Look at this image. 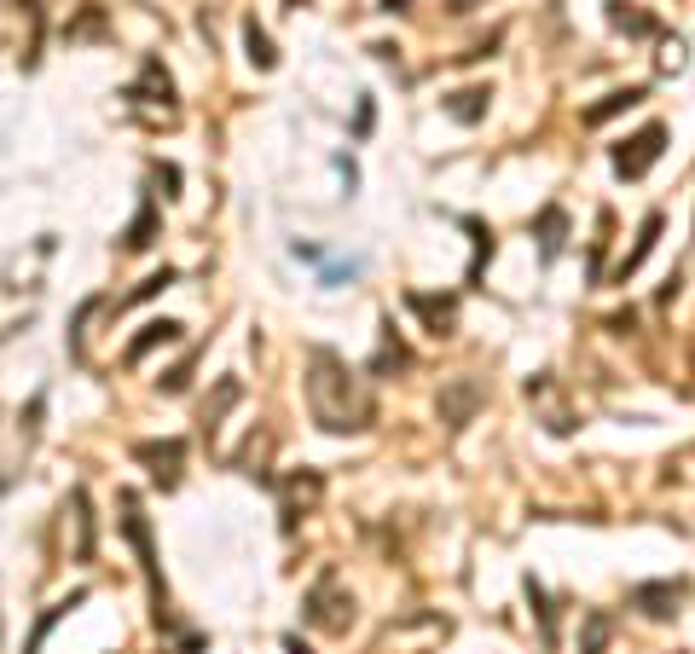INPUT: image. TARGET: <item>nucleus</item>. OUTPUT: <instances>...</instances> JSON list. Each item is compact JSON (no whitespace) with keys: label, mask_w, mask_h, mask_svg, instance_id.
Instances as JSON below:
<instances>
[{"label":"nucleus","mask_w":695,"mask_h":654,"mask_svg":"<svg viewBox=\"0 0 695 654\" xmlns=\"http://www.w3.org/2000/svg\"><path fill=\"white\" fill-rule=\"evenodd\" d=\"M238 394H243V382H238V377H227V382H220V394H215L209 405H203V428H215V423H220V412H227V405H232Z\"/></svg>","instance_id":"obj_18"},{"label":"nucleus","mask_w":695,"mask_h":654,"mask_svg":"<svg viewBox=\"0 0 695 654\" xmlns=\"http://www.w3.org/2000/svg\"><path fill=\"white\" fill-rule=\"evenodd\" d=\"M527 603H534V615H539V626H545V649H557V608H550L545 585L527 580Z\"/></svg>","instance_id":"obj_15"},{"label":"nucleus","mask_w":695,"mask_h":654,"mask_svg":"<svg viewBox=\"0 0 695 654\" xmlns=\"http://www.w3.org/2000/svg\"><path fill=\"white\" fill-rule=\"evenodd\" d=\"M151 232H157V209L146 203V209L134 215V227L122 232V250H128V255H139V250H146V243H151Z\"/></svg>","instance_id":"obj_13"},{"label":"nucleus","mask_w":695,"mask_h":654,"mask_svg":"<svg viewBox=\"0 0 695 654\" xmlns=\"http://www.w3.org/2000/svg\"><path fill=\"white\" fill-rule=\"evenodd\" d=\"M81 603H88V590H70V597H65V603H53V608H47V615H41V620H35V631H30V643H24V654H41V643H47V631H53L58 620H65V615H70V608H81Z\"/></svg>","instance_id":"obj_11"},{"label":"nucleus","mask_w":695,"mask_h":654,"mask_svg":"<svg viewBox=\"0 0 695 654\" xmlns=\"http://www.w3.org/2000/svg\"><path fill=\"white\" fill-rule=\"evenodd\" d=\"M661 227H666V215H661V209H649V215H643V227H638V243H631V250L620 255V267H615V284H626V278H631V273H638L643 261H649V250H656Z\"/></svg>","instance_id":"obj_7"},{"label":"nucleus","mask_w":695,"mask_h":654,"mask_svg":"<svg viewBox=\"0 0 695 654\" xmlns=\"http://www.w3.org/2000/svg\"><path fill=\"white\" fill-rule=\"evenodd\" d=\"M388 365H395V371H406V365H412V354H406V342L395 336V324L383 331V354H377V365H372V371H388Z\"/></svg>","instance_id":"obj_17"},{"label":"nucleus","mask_w":695,"mask_h":654,"mask_svg":"<svg viewBox=\"0 0 695 654\" xmlns=\"http://www.w3.org/2000/svg\"><path fill=\"white\" fill-rule=\"evenodd\" d=\"M308 405H314V423L324 435H360L377 417L372 394L354 382V371H348L331 347H314L308 354Z\"/></svg>","instance_id":"obj_1"},{"label":"nucleus","mask_w":695,"mask_h":654,"mask_svg":"<svg viewBox=\"0 0 695 654\" xmlns=\"http://www.w3.org/2000/svg\"><path fill=\"white\" fill-rule=\"evenodd\" d=\"M464 232L476 238V261H469V284H476V278H481V261L493 255V232H487L481 220H464Z\"/></svg>","instance_id":"obj_19"},{"label":"nucleus","mask_w":695,"mask_h":654,"mask_svg":"<svg viewBox=\"0 0 695 654\" xmlns=\"http://www.w3.org/2000/svg\"><path fill=\"white\" fill-rule=\"evenodd\" d=\"M608 638H615V615L608 608H591L585 615V638H580V654H603Z\"/></svg>","instance_id":"obj_12"},{"label":"nucleus","mask_w":695,"mask_h":654,"mask_svg":"<svg viewBox=\"0 0 695 654\" xmlns=\"http://www.w3.org/2000/svg\"><path fill=\"white\" fill-rule=\"evenodd\" d=\"M243 47H250V58H255V65H261V70H273V65H278L273 41H267V35H261L255 24H250V30H243Z\"/></svg>","instance_id":"obj_20"},{"label":"nucleus","mask_w":695,"mask_h":654,"mask_svg":"<svg viewBox=\"0 0 695 654\" xmlns=\"http://www.w3.org/2000/svg\"><path fill=\"white\" fill-rule=\"evenodd\" d=\"M406 301H412V308H418L429 324H435V331H446V324H453V301H429V296H406Z\"/></svg>","instance_id":"obj_21"},{"label":"nucleus","mask_w":695,"mask_h":654,"mask_svg":"<svg viewBox=\"0 0 695 654\" xmlns=\"http://www.w3.org/2000/svg\"><path fill=\"white\" fill-rule=\"evenodd\" d=\"M608 24H615L620 35H638V41L661 35V18H656V12H638L631 0H608Z\"/></svg>","instance_id":"obj_8"},{"label":"nucleus","mask_w":695,"mask_h":654,"mask_svg":"<svg viewBox=\"0 0 695 654\" xmlns=\"http://www.w3.org/2000/svg\"><path fill=\"white\" fill-rule=\"evenodd\" d=\"M679 290H684V273H672V278L661 284V308H672V301H679Z\"/></svg>","instance_id":"obj_23"},{"label":"nucleus","mask_w":695,"mask_h":654,"mask_svg":"<svg viewBox=\"0 0 695 654\" xmlns=\"http://www.w3.org/2000/svg\"><path fill=\"white\" fill-rule=\"evenodd\" d=\"M134 458L151 463V475H157L162 486H174V481H180V458H186V440H139Z\"/></svg>","instance_id":"obj_6"},{"label":"nucleus","mask_w":695,"mask_h":654,"mask_svg":"<svg viewBox=\"0 0 695 654\" xmlns=\"http://www.w3.org/2000/svg\"><path fill=\"white\" fill-rule=\"evenodd\" d=\"M481 400H487V388H481L476 377H458V382L441 394V423H446V428H464L469 417H476Z\"/></svg>","instance_id":"obj_5"},{"label":"nucleus","mask_w":695,"mask_h":654,"mask_svg":"<svg viewBox=\"0 0 695 654\" xmlns=\"http://www.w3.org/2000/svg\"><path fill=\"white\" fill-rule=\"evenodd\" d=\"M469 7H476V0H453V12H469Z\"/></svg>","instance_id":"obj_26"},{"label":"nucleus","mask_w":695,"mask_h":654,"mask_svg":"<svg viewBox=\"0 0 695 654\" xmlns=\"http://www.w3.org/2000/svg\"><path fill=\"white\" fill-rule=\"evenodd\" d=\"M562 232H568V215L557 209V203H550V209L539 215V243H545V255H557V250H562Z\"/></svg>","instance_id":"obj_16"},{"label":"nucleus","mask_w":695,"mask_h":654,"mask_svg":"<svg viewBox=\"0 0 695 654\" xmlns=\"http://www.w3.org/2000/svg\"><path fill=\"white\" fill-rule=\"evenodd\" d=\"M684 597H690V585H684V580H643V585H631V590H626V603L638 608L643 620H672Z\"/></svg>","instance_id":"obj_3"},{"label":"nucleus","mask_w":695,"mask_h":654,"mask_svg":"<svg viewBox=\"0 0 695 654\" xmlns=\"http://www.w3.org/2000/svg\"><path fill=\"white\" fill-rule=\"evenodd\" d=\"M169 342H180V324H174V319H157V324H146V331H139V336L128 342V354H122V359L139 365V359L151 354V347H169Z\"/></svg>","instance_id":"obj_10"},{"label":"nucleus","mask_w":695,"mask_h":654,"mask_svg":"<svg viewBox=\"0 0 695 654\" xmlns=\"http://www.w3.org/2000/svg\"><path fill=\"white\" fill-rule=\"evenodd\" d=\"M122 527H128V539H134V550H139V567H146V580H151V597H157V620H162V574H157L151 527H146V516H139V498H134V493H122Z\"/></svg>","instance_id":"obj_4"},{"label":"nucleus","mask_w":695,"mask_h":654,"mask_svg":"<svg viewBox=\"0 0 695 654\" xmlns=\"http://www.w3.org/2000/svg\"><path fill=\"white\" fill-rule=\"evenodd\" d=\"M406 7V0H383V12H400Z\"/></svg>","instance_id":"obj_25"},{"label":"nucleus","mask_w":695,"mask_h":654,"mask_svg":"<svg viewBox=\"0 0 695 654\" xmlns=\"http://www.w3.org/2000/svg\"><path fill=\"white\" fill-rule=\"evenodd\" d=\"M354 134H372V99H360V116H354Z\"/></svg>","instance_id":"obj_24"},{"label":"nucleus","mask_w":695,"mask_h":654,"mask_svg":"<svg viewBox=\"0 0 695 654\" xmlns=\"http://www.w3.org/2000/svg\"><path fill=\"white\" fill-rule=\"evenodd\" d=\"M169 284H174V273H169V267H162V273H151V278L139 284L134 296H122V308H134V301H146V296H157V290H169Z\"/></svg>","instance_id":"obj_22"},{"label":"nucleus","mask_w":695,"mask_h":654,"mask_svg":"<svg viewBox=\"0 0 695 654\" xmlns=\"http://www.w3.org/2000/svg\"><path fill=\"white\" fill-rule=\"evenodd\" d=\"M649 99V88H615V93H603L597 105L585 111V128H603L608 116H620V111H631V105H643Z\"/></svg>","instance_id":"obj_9"},{"label":"nucleus","mask_w":695,"mask_h":654,"mask_svg":"<svg viewBox=\"0 0 695 654\" xmlns=\"http://www.w3.org/2000/svg\"><path fill=\"white\" fill-rule=\"evenodd\" d=\"M487 99H493L487 88H464V93H453V105H446V111H453L458 122H481L487 116Z\"/></svg>","instance_id":"obj_14"},{"label":"nucleus","mask_w":695,"mask_h":654,"mask_svg":"<svg viewBox=\"0 0 695 654\" xmlns=\"http://www.w3.org/2000/svg\"><path fill=\"white\" fill-rule=\"evenodd\" d=\"M661 151H666V128H661V122H649V128H638L631 139L615 146V174L620 180H643L661 162Z\"/></svg>","instance_id":"obj_2"}]
</instances>
